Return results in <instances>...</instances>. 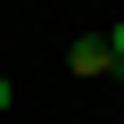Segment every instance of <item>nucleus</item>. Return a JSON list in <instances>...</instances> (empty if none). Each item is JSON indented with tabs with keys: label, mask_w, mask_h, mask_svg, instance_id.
I'll return each instance as SVG.
<instances>
[{
	"label": "nucleus",
	"mask_w": 124,
	"mask_h": 124,
	"mask_svg": "<svg viewBox=\"0 0 124 124\" xmlns=\"http://www.w3.org/2000/svg\"><path fill=\"white\" fill-rule=\"evenodd\" d=\"M66 66H75V75H108V66H116V50H108V33H83V41L66 50Z\"/></svg>",
	"instance_id": "f257e3e1"
},
{
	"label": "nucleus",
	"mask_w": 124,
	"mask_h": 124,
	"mask_svg": "<svg viewBox=\"0 0 124 124\" xmlns=\"http://www.w3.org/2000/svg\"><path fill=\"white\" fill-rule=\"evenodd\" d=\"M8 99H17V91H8V75H0V108H8Z\"/></svg>",
	"instance_id": "7ed1b4c3"
},
{
	"label": "nucleus",
	"mask_w": 124,
	"mask_h": 124,
	"mask_svg": "<svg viewBox=\"0 0 124 124\" xmlns=\"http://www.w3.org/2000/svg\"><path fill=\"white\" fill-rule=\"evenodd\" d=\"M108 50H116V75H124V25H108Z\"/></svg>",
	"instance_id": "f03ea898"
}]
</instances>
